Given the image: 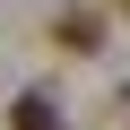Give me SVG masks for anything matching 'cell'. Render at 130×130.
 Wrapping results in <instances>:
<instances>
[{"label":"cell","instance_id":"obj_1","mask_svg":"<svg viewBox=\"0 0 130 130\" xmlns=\"http://www.w3.org/2000/svg\"><path fill=\"white\" fill-rule=\"evenodd\" d=\"M9 130H61V113H52V95H43V87H26V95L9 104Z\"/></svg>","mask_w":130,"mask_h":130},{"label":"cell","instance_id":"obj_3","mask_svg":"<svg viewBox=\"0 0 130 130\" xmlns=\"http://www.w3.org/2000/svg\"><path fill=\"white\" fill-rule=\"evenodd\" d=\"M121 9H130V0H121Z\"/></svg>","mask_w":130,"mask_h":130},{"label":"cell","instance_id":"obj_2","mask_svg":"<svg viewBox=\"0 0 130 130\" xmlns=\"http://www.w3.org/2000/svg\"><path fill=\"white\" fill-rule=\"evenodd\" d=\"M52 35L70 43V52H95V43H104V26H95L87 9H61V26H52Z\"/></svg>","mask_w":130,"mask_h":130}]
</instances>
